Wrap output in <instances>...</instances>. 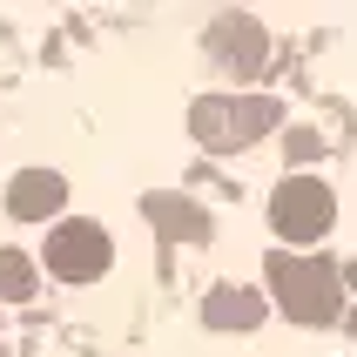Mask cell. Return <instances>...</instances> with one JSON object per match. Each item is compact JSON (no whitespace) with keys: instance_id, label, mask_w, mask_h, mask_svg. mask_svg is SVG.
Listing matches in <instances>:
<instances>
[{"instance_id":"cell-9","label":"cell","mask_w":357,"mask_h":357,"mask_svg":"<svg viewBox=\"0 0 357 357\" xmlns=\"http://www.w3.org/2000/svg\"><path fill=\"white\" fill-rule=\"evenodd\" d=\"M34 297V263L20 250H0V303H27Z\"/></svg>"},{"instance_id":"cell-10","label":"cell","mask_w":357,"mask_h":357,"mask_svg":"<svg viewBox=\"0 0 357 357\" xmlns=\"http://www.w3.org/2000/svg\"><path fill=\"white\" fill-rule=\"evenodd\" d=\"M290 155H297V162L324 155V135H317V128H297V135H290Z\"/></svg>"},{"instance_id":"cell-3","label":"cell","mask_w":357,"mask_h":357,"mask_svg":"<svg viewBox=\"0 0 357 357\" xmlns=\"http://www.w3.org/2000/svg\"><path fill=\"white\" fill-rule=\"evenodd\" d=\"M331 222H337L331 182H317V176H283L277 182V196H270V229H277L283 243H317Z\"/></svg>"},{"instance_id":"cell-8","label":"cell","mask_w":357,"mask_h":357,"mask_svg":"<svg viewBox=\"0 0 357 357\" xmlns=\"http://www.w3.org/2000/svg\"><path fill=\"white\" fill-rule=\"evenodd\" d=\"M142 209H149V222H155L169 243H176V236H189V243H202V236H209V216H202L196 202H182V196H149Z\"/></svg>"},{"instance_id":"cell-1","label":"cell","mask_w":357,"mask_h":357,"mask_svg":"<svg viewBox=\"0 0 357 357\" xmlns=\"http://www.w3.org/2000/svg\"><path fill=\"white\" fill-rule=\"evenodd\" d=\"M263 283H270L277 310H290L297 324H331L344 310V277H337L331 257H290V250H277V257H263Z\"/></svg>"},{"instance_id":"cell-7","label":"cell","mask_w":357,"mask_h":357,"mask_svg":"<svg viewBox=\"0 0 357 357\" xmlns=\"http://www.w3.org/2000/svg\"><path fill=\"white\" fill-rule=\"evenodd\" d=\"M202 324H209V331H257V324H263V290L216 283V290L202 297Z\"/></svg>"},{"instance_id":"cell-2","label":"cell","mask_w":357,"mask_h":357,"mask_svg":"<svg viewBox=\"0 0 357 357\" xmlns=\"http://www.w3.org/2000/svg\"><path fill=\"white\" fill-rule=\"evenodd\" d=\"M277 121H283V101H270V95H202L189 108V135L216 155H236V149L263 142Z\"/></svg>"},{"instance_id":"cell-5","label":"cell","mask_w":357,"mask_h":357,"mask_svg":"<svg viewBox=\"0 0 357 357\" xmlns=\"http://www.w3.org/2000/svg\"><path fill=\"white\" fill-rule=\"evenodd\" d=\"M209 54H216V68H229L236 81H250V75H263L270 40H263V27L250 14H216L209 20Z\"/></svg>"},{"instance_id":"cell-6","label":"cell","mask_w":357,"mask_h":357,"mask_svg":"<svg viewBox=\"0 0 357 357\" xmlns=\"http://www.w3.org/2000/svg\"><path fill=\"white\" fill-rule=\"evenodd\" d=\"M61 202H68V182L54 169H20L7 182V216H20V222H47Z\"/></svg>"},{"instance_id":"cell-4","label":"cell","mask_w":357,"mask_h":357,"mask_svg":"<svg viewBox=\"0 0 357 357\" xmlns=\"http://www.w3.org/2000/svg\"><path fill=\"white\" fill-rule=\"evenodd\" d=\"M40 257H47V277H61V283H95V277H108L115 243H108L101 222L75 216V222H54V236H47Z\"/></svg>"}]
</instances>
